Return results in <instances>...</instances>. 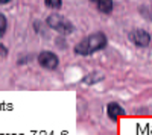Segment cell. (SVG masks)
Instances as JSON below:
<instances>
[{"label": "cell", "instance_id": "obj_1", "mask_svg": "<svg viewBox=\"0 0 152 135\" xmlns=\"http://www.w3.org/2000/svg\"><path fill=\"white\" fill-rule=\"evenodd\" d=\"M107 46V36L104 32H96L88 35L87 38L81 40L78 44L75 46V53L87 56V55H91L97 50H102V49Z\"/></svg>", "mask_w": 152, "mask_h": 135}, {"label": "cell", "instance_id": "obj_2", "mask_svg": "<svg viewBox=\"0 0 152 135\" xmlns=\"http://www.w3.org/2000/svg\"><path fill=\"white\" fill-rule=\"evenodd\" d=\"M46 23L49 24V28H52L53 30L59 32L61 35H69L73 32V24L59 14H52L46 18Z\"/></svg>", "mask_w": 152, "mask_h": 135}, {"label": "cell", "instance_id": "obj_3", "mask_svg": "<svg viewBox=\"0 0 152 135\" xmlns=\"http://www.w3.org/2000/svg\"><path fill=\"white\" fill-rule=\"evenodd\" d=\"M38 64H40L43 68H47V70H55L59 64V59L58 56L53 53V52H49V50H44L38 55Z\"/></svg>", "mask_w": 152, "mask_h": 135}, {"label": "cell", "instance_id": "obj_4", "mask_svg": "<svg viewBox=\"0 0 152 135\" xmlns=\"http://www.w3.org/2000/svg\"><path fill=\"white\" fill-rule=\"evenodd\" d=\"M131 40H132V43L137 44L138 47H146V46L151 43V35H149L146 30H143V29H135V30H132V33H131Z\"/></svg>", "mask_w": 152, "mask_h": 135}, {"label": "cell", "instance_id": "obj_5", "mask_svg": "<svg viewBox=\"0 0 152 135\" xmlns=\"http://www.w3.org/2000/svg\"><path fill=\"white\" fill-rule=\"evenodd\" d=\"M125 114V109L120 106V105H117V103H110L108 105V117L113 120V121H116L120 115H123Z\"/></svg>", "mask_w": 152, "mask_h": 135}, {"label": "cell", "instance_id": "obj_6", "mask_svg": "<svg viewBox=\"0 0 152 135\" xmlns=\"http://www.w3.org/2000/svg\"><path fill=\"white\" fill-rule=\"evenodd\" d=\"M96 6L100 12H104V14H110L113 11V2L111 0H99V2H96Z\"/></svg>", "mask_w": 152, "mask_h": 135}, {"label": "cell", "instance_id": "obj_7", "mask_svg": "<svg viewBox=\"0 0 152 135\" xmlns=\"http://www.w3.org/2000/svg\"><path fill=\"white\" fill-rule=\"evenodd\" d=\"M6 29H8V21H6V17L0 12V38L5 35V32H6Z\"/></svg>", "mask_w": 152, "mask_h": 135}, {"label": "cell", "instance_id": "obj_8", "mask_svg": "<svg viewBox=\"0 0 152 135\" xmlns=\"http://www.w3.org/2000/svg\"><path fill=\"white\" fill-rule=\"evenodd\" d=\"M44 5H46L47 8L58 9V8H61V6H62V2H61V0H46Z\"/></svg>", "mask_w": 152, "mask_h": 135}, {"label": "cell", "instance_id": "obj_9", "mask_svg": "<svg viewBox=\"0 0 152 135\" xmlns=\"http://www.w3.org/2000/svg\"><path fill=\"white\" fill-rule=\"evenodd\" d=\"M0 55H2V56H6L8 55V50H6V47L3 44H0Z\"/></svg>", "mask_w": 152, "mask_h": 135}]
</instances>
